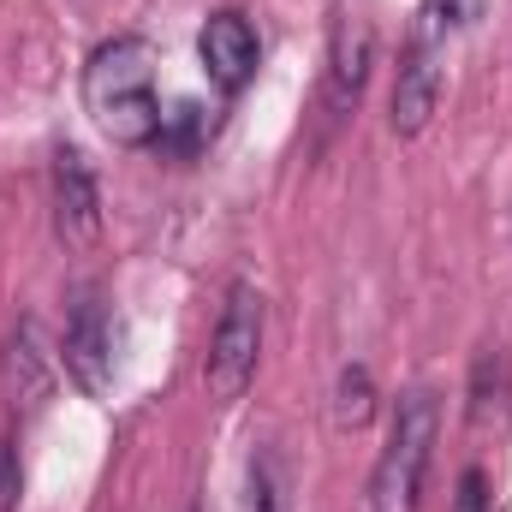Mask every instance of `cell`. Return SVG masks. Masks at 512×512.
Returning a JSON list of instances; mask_svg holds the SVG:
<instances>
[{"instance_id": "3", "label": "cell", "mask_w": 512, "mask_h": 512, "mask_svg": "<svg viewBox=\"0 0 512 512\" xmlns=\"http://www.w3.org/2000/svg\"><path fill=\"white\" fill-rule=\"evenodd\" d=\"M256 358H262V292L251 280H233L221 322H215V340H209V358H203L209 399H239L256 376Z\"/></svg>"}, {"instance_id": "6", "label": "cell", "mask_w": 512, "mask_h": 512, "mask_svg": "<svg viewBox=\"0 0 512 512\" xmlns=\"http://www.w3.org/2000/svg\"><path fill=\"white\" fill-rule=\"evenodd\" d=\"M197 54H203V72H209V84L221 90V96H239L245 84L256 78V30L245 12H215L209 24H203V36H197Z\"/></svg>"}, {"instance_id": "4", "label": "cell", "mask_w": 512, "mask_h": 512, "mask_svg": "<svg viewBox=\"0 0 512 512\" xmlns=\"http://www.w3.org/2000/svg\"><path fill=\"white\" fill-rule=\"evenodd\" d=\"M60 358H66V376L84 387V393H108L114 387V322H108V304L102 292H78L72 298V316H66V334H60Z\"/></svg>"}, {"instance_id": "1", "label": "cell", "mask_w": 512, "mask_h": 512, "mask_svg": "<svg viewBox=\"0 0 512 512\" xmlns=\"http://www.w3.org/2000/svg\"><path fill=\"white\" fill-rule=\"evenodd\" d=\"M84 108L108 143L143 149L161 143V96H155V48L143 36H114L84 66Z\"/></svg>"}, {"instance_id": "5", "label": "cell", "mask_w": 512, "mask_h": 512, "mask_svg": "<svg viewBox=\"0 0 512 512\" xmlns=\"http://www.w3.org/2000/svg\"><path fill=\"white\" fill-rule=\"evenodd\" d=\"M54 233L72 251H90L102 239V185H96L84 149H72V143L54 149Z\"/></svg>"}, {"instance_id": "7", "label": "cell", "mask_w": 512, "mask_h": 512, "mask_svg": "<svg viewBox=\"0 0 512 512\" xmlns=\"http://www.w3.org/2000/svg\"><path fill=\"white\" fill-rule=\"evenodd\" d=\"M370 54H376V36L364 18H340L334 30V54H328V90H322V108L328 120H346L364 96V78H370Z\"/></svg>"}, {"instance_id": "14", "label": "cell", "mask_w": 512, "mask_h": 512, "mask_svg": "<svg viewBox=\"0 0 512 512\" xmlns=\"http://www.w3.org/2000/svg\"><path fill=\"white\" fill-rule=\"evenodd\" d=\"M459 512H489V489H483V471H465V477H459Z\"/></svg>"}, {"instance_id": "11", "label": "cell", "mask_w": 512, "mask_h": 512, "mask_svg": "<svg viewBox=\"0 0 512 512\" xmlns=\"http://www.w3.org/2000/svg\"><path fill=\"white\" fill-rule=\"evenodd\" d=\"M370 417H376V382H370L364 364H346L340 382H334V423L340 429H364Z\"/></svg>"}, {"instance_id": "12", "label": "cell", "mask_w": 512, "mask_h": 512, "mask_svg": "<svg viewBox=\"0 0 512 512\" xmlns=\"http://www.w3.org/2000/svg\"><path fill=\"white\" fill-rule=\"evenodd\" d=\"M501 393H507V358L489 346V352L477 358V376H471V417L489 423V417L501 411Z\"/></svg>"}, {"instance_id": "13", "label": "cell", "mask_w": 512, "mask_h": 512, "mask_svg": "<svg viewBox=\"0 0 512 512\" xmlns=\"http://www.w3.org/2000/svg\"><path fill=\"white\" fill-rule=\"evenodd\" d=\"M251 512H286V483H280V465L268 453L251 459Z\"/></svg>"}, {"instance_id": "8", "label": "cell", "mask_w": 512, "mask_h": 512, "mask_svg": "<svg viewBox=\"0 0 512 512\" xmlns=\"http://www.w3.org/2000/svg\"><path fill=\"white\" fill-rule=\"evenodd\" d=\"M393 114V131L399 137H417V131H429L435 120V108H441V66H435V48H405V60H399V78H393V102H387Z\"/></svg>"}, {"instance_id": "2", "label": "cell", "mask_w": 512, "mask_h": 512, "mask_svg": "<svg viewBox=\"0 0 512 512\" xmlns=\"http://www.w3.org/2000/svg\"><path fill=\"white\" fill-rule=\"evenodd\" d=\"M435 435H441V405L429 387H411L393 411L387 447L370 477V512H417L429 459H435Z\"/></svg>"}, {"instance_id": "9", "label": "cell", "mask_w": 512, "mask_h": 512, "mask_svg": "<svg viewBox=\"0 0 512 512\" xmlns=\"http://www.w3.org/2000/svg\"><path fill=\"white\" fill-rule=\"evenodd\" d=\"M0 376H6V393L18 411H42L48 393H54V352L42 346V328L36 322H18L6 352H0Z\"/></svg>"}, {"instance_id": "10", "label": "cell", "mask_w": 512, "mask_h": 512, "mask_svg": "<svg viewBox=\"0 0 512 512\" xmlns=\"http://www.w3.org/2000/svg\"><path fill=\"white\" fill-rule=\"evenodd\" d=\"M483 18V0H423L417 6V24H411V42L417 48H441L447 36L471 30Z\"/></svg>"}, {"instance_id": "15", "label": "cell", "mask_w": 512, "mask_h": 512, "mask_svg": "<svg viewBox=\"0 0 512 512\" xmlns=\"http://www.w3.org/2000/svg\"><path fill=\"white\" fill-rule=\"evenodd\" d=\"M0 501H6V507L18 501V465H12V441L0 447Z\"/></svg>"}]
</instances>
